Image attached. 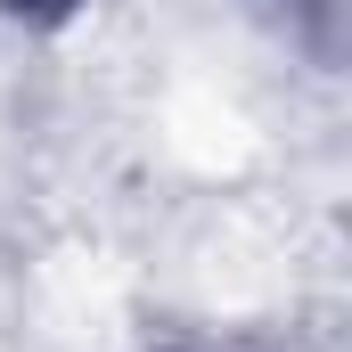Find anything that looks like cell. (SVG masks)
Segmentation results:
<instances>
[{"instance_id": "1", "label": "cell", "mask_w": 352, "mask_h": 352, "mask_svg": "<svg viewBox=\"0 0 352 352\" xmlns=\"http://www.w3.org/2000/svg\"><path fill=\"white\" fill-rule=\"evenodd\" d=\"M0 8H16V16H41V25H50V16H66L74 0H0Z\"/></svg>"}]
</instances>
